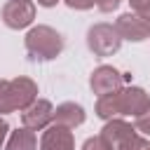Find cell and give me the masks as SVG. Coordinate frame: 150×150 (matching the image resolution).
<instances>
[{"instance_id": "obj_1", "label": "cell", "mask_w": 150, "mask_h": 150, "mask_svg": "<svg viewBox=\"0 0 150 150\" xmlns=\"http://www.w3.org/2000/svg\"><path fill=\"white\" fill-rule=\"evenodd\" d=\"M150 105V94L143 87H134V84H124L122 89L108 94V96H98L94 112L101 120H112V117H136L141 115L145 108Z\"/></svg>"}, {"instance_id": "obj_2", "label": "cell", "mask_w": 150, "mask_h": 150, "mask_svg": "<svg viewBox=\"0 0 150 150\" xmlns=\"http://www.w3.org/2000/svg\"><path fill=\"white\" fill-rule=\"evenodd\" d=\"M23 45H26V54L30 61H54L61 52H63V38L56 28L52 26H33L26 38H23Z\"/></svg>"}, {"instance_id": "obj_3", "label": "cell", "mask_w": 150, "mask_h": 150, "mask_svg": "<svg viewBox=\"0 0 150 150\" xmlns=\"http://www.w3.org/2000/svg\"><path fill=\"white\" fill-rule=\"evenodd\" d=\"M38 98V84L30 77H14V80H0V115L7 112H21Z\"/></svg>"}, {"instance_id": "obj_4", "label": "cell", "mask_w": 150, "mask_h": 150, "mask_svg": "<svg viewBox=\"0 0 150 150\" xmlns=\"http://www.w3.org/2000/svg\"><path fill=\"white\" fill-rule=\"evenodd\" d=\"M87 47L98 59L117 54L122 47V38H120L115 23H94L87 30Z\"/></svg>"}, {"instance_id": "obj_5", "label": "cell", "mask_w": 150, "mask_h": 150, "mask_svg": "<svg viewBox=\"0 0 150 150\" xmlns=\"http://www.w3.org/2000/svg\"><path fill=\"white\" fill-rule=\"evenodd\" d=\"M124 84H127V77L115 66H105L103 63V66L94 68L91 75H89V87H91V91L96 96H108V94L122 89Z\"/></svg>"}, {"instance_id": "obj_6", "label": "cell", "mask_w": 150, "mask_h": 150, "mask_svg": "<svg viewBox=\"0 0 150 150\" xmlns=\"http://www.w3.org/2000/svg\"><path fill=\"white\" fill-rule=\"evenodd\" d=\"M35 19V0H7L2 7V23L12 30L28 28Z\"/></svg>"}, {"instance_id": "obj_7", "label": "cell", "mask_w": 150, "mask_h": 150, "mask_svg": "<svg viewBox=\"0 0 150 150\" xmlns=\"http://www.w3.org/2000/svg\"><path fill=\"white\" fill-rule=\"evenodd\" d=\"M115 28L120 33L122 40H129V42H143V40H150V23L138 16L136 12H124L117 16L115 21Z\"/></svg>"}, {"instance_id": "obj_8", "label": "cell", "mask_w": 150, "mask_h": 150, "mask_svg": "<svg viewBox=\"0 0 150 150\" xmlns=\"http://www.w3.org/2000/svg\"><path fill=\"white\" fill-rule=\"evenodd\" d=\"M54 120V105L47 98H35L28 108L21 110V124L33 131H42Z\"/></svg>"}, {"instance_id": "obj_9", "label": "cell", "mask_w": 150, "mask_h": 150, "mask_svg": "<svg viewBox=\"0 0 150 150\" xmlns=\"http://www.w3.org/2000/svg\"><path fill=\"white\" fill-rule=\"evenodd\" d=\"M38 150H75V138H73V129L61 127L56 122H52L49 127L42 129L40 136V148Z\"/></svg>"}, {"instance_id": "obj_10", "label": "cell", "mask_w": 150, "mask_h": 150, "mask_svg": "<svg viewBox=\"0 0 150 150\" xmlns=\"http://www.w3.org/2000/svg\"><path fill=\"white\" fill-rule=\"evenodd\" d=\"M134 134H138L136 131V127L134 124H129L127 120H122V117H112V120H105V124H103V129H101V136L105 138V143L115 150L117 145H122L127 138H131Z\"/></svg>"}, {"instance_id": "obj_11", "label": "cell", "mask_w": 150, "mask_h": 150, "mask_svg": "<svg viewBox=\"0 0 150 150\" xmlns=\"http://www.w3.org/2000/svg\"><path fill=\"white\" fill-rule=\"evenodd\" d=\"M84 120H87L84 108L75 101H66V103H59L54 108V120L52 122H56L61 127H68V129H75V127L84 124Z\"/></svg>"}, {"instance_id": "obj_12", "label": "cell", "mask_w": 150, "mask_h": 150, "mask_svg": "<svg viewBox=\"0 0 150 150\" xmlns=\"http://www.w3.org/2000/svg\"><path fill=\"white\" fill-rule=\"evenodd\" d=\"M5 150H38V134L26 127L9 131V136L5 141Z\"/></svg>"}, {"instance_id": "obj_13", "label": "cell", "mask_w": 150, "mask_h": 150, "mask_svg": "<svg viewBox=\"0 0 150 150\" xmlns=\"http://www.w3.org/2000/svg\"><path fill=\"white\" fill-rule=\"evenodd\" d=\"M150 143H148V138L143 136V134H134L131 138H127L122 145H117L115 150H145Z\"/></svg>"}, {"instance_id": "obj_14", "label": "cell", "mask_w": 150, "mask_h": 150, "mask_svg": "<svg viewBox=\"0 0 150 150\" xmlns=\"http://www.w3.org/2000/svg\"><path fill=\"white\" fill-rule=\"evenodd\" d=\"M134 127H136V131H138V134L150 136V105H148L141 115H136V117H134Z\"/></svg>"}, {"instance_id": "obj_15", "label": "cell", "mask_w": 150, "mask_h": 150, "mask_svg": "<svg viewBox=\"0 0 150 150\" xmlns=\"http://www.w3.org/2000/svg\"><path fill=\"white\" fill-rule=\"evenodd\" d=\"M82 150H112L108 143H105V138L98 134V136H89L84 143H82Z\"/></svg>"}, {"instance_id": "obj_16", "label": "cell", "mask_w": 150, "mask_h": 150, "mask_svg": "<svg viewBox=\"0 0 150 150\" xmlns=\"http://www.w3.org/2000/svg\"><path fill=\"white\" fill-rule=\"evenodd\" d=\"M129 5H131V12H136L150 23V0H129Z\"/></svg>"}, {"instance_id": "obj_17", "label": "cell", "mask_w": 150, "mask_h": 150, "mask_svg": "<svg viewBox=\"0 0 150 150\" xmlns=\"http://www.w3.org/2000/svg\"><path fill=\"white\" fill-rule=\"evenodd\" d=\"M120 2L122 0H94V7L98 12H103V14H110V12H115L120 7Z\"/></svg>"}, {"instance_id": "obj_18", "label": "cell", "mask_w": 150, "mask_h": 150, "mask_svg": "<svg viewBox=\"0 0 150 150\" xmlns=\"http://www.w3.org/2000/svg\"><path fill=\"white\" fill-rule=\"evenodd\" d=\"M70 9H77V12H84V9H91L94 7V0H63Z\"/></svg>"}, {"instance_id": "obj_19", "label": "cell", "mask_w": 150, "mask_h": 150, "mask_svg": "<svg viewBox=\"0 0 150 150\" xmlns=\"http://www.w3.org/2000/svg\"><path fill=\"white\" fill-rule=\"evenodd\" d=\"M7 136H9V124H7V120L0 117V150H2L5 141H7Z\"/></svg>"}, {"instance_id": "obj_20", "label": "cell", "mask_w": 150, "mask_h": 150, "mask_svg": "<svg viewBox=\"0 0 150 150\" xmlns=\"http://www.w3.org/2000/svg\"><path fill=\"white\" fill-rule=\"evenodd\" d=\"M145 150H150V145H148V148H145Z\"/></svg>"}]
</instances>
